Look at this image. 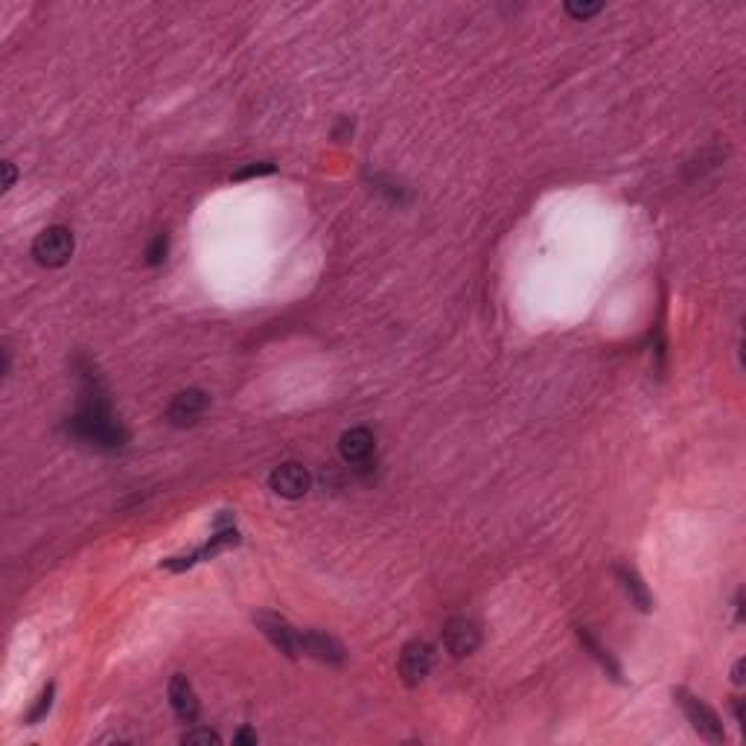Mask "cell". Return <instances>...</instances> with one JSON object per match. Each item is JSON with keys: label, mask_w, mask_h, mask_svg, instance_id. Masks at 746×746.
Instances as JSON below:
<instances>
[{"label": "cell", "mask_w": 746, "mask_h": 746, "mask_svg": "<svg viewBox=\"0 0 746 746\" xmlns=\"http://www.w3.org/2000/svg\"><path fill=\"white\" fill-rule=\"evenodd\" d=\"M674 700L679 703V708L688 717V724L694 726V732L700 738H706L708 743H724L726 741V732H724V724H720V717L715 715V708H708L700 697H694L691 691L685 688H677L674 691Z\"/></svg>", "instance_id": "6da1fadb"}, {"label": "cell", "mask_w": 746, "mask_h": 746, "mask_svg": "<svg viewBox=\"0 0 746 746\" xmlns=\"http://www.w3.org/2000/svg\"><path fill=\"white\" fill-rule=\"evenodd\" d=\"M73 248H76V242H73V234L62 225H53L41 230L39 237L32 242V256L39 265H47V268H58L65 265L70 256H73Z\"/></svg>", "instance_id": "7a4b0ae2"}, {"label": "cell", "mask_w": 746, "mask_h": 746, "mask_svg": "<svg viewBox=\"0 0 746 746\" xmlns=\"http://www.w3.org/2000/svg\"><path fill=\"white\" fill-rule=\"evenodd\" d=\"M254 624L263 630L265 639L272 642L283 656L295 659V656L301 653V651H298V630L292 627V624H289L286 618H280V616H274V613H256V616H254Z\"/></svg>", "instance_id": "3957f363"}, {"label": "cell", "mask_w": 746, "mask_h": 746, "mask_svg": "<svg viewBox=\"0 0 746 746\" xmlns=\"http://www.w3.org/2000/svg\"><path fill=\"white\" fill-rule=\"evenodd\" d=\"M310 484H312V479H310L307 467H301V463H295V461L280 463V467H274L272 475H268V487H272V490L277 496H283V499L307 496Z\"/></svg>", "instance_id": "277c9868"}, {"label": "cell", "mask_w": 746, "mask_h": 746, "mask_svg": "<svg viewBox=\"0 0 746 746\" xmlns=\"http://www.w3.org/2000/svg\"><path fill=\"white\" fill-rule=\"evenodd\" d=\"M435 662L432 647L426 642H409L400 653V677L406 685H420L426 677H429Z\"/></svg>", "instance_id": "5b68a950"}, {"label": "cell", "mask_w": 746, "mask_h": 746, "mask_svg": "<svg viewBox=\"0 0 746 746\" xmlns=\"http://www.w3.org/2000/svg\"><path fill=\"white\" fill-rule=\"evenodd\" d=\"M481 644V630L479 624L470 618H452L444 627V647L452 656H470L479 651Z\"/></svg>", "instance_id": "8992f818"}, {"label": "cell", "mask_w": 746, "mask_h": 746, "mask_svg": "<svg viewBox=\"0 0 746 746\" xmlns=\"http://www.w3.org/2000/svg\"><path fill=\"white\" fill-rule=\"evenodd\" d=\"M298 651L307 653L324 665H345V647H341L333 635L318 633V630H303L298 633Z\"/></svg>", "instance_id": "52a82bcc"}, {"label": "cell", "mask_w": 746, "mask_h": 746, "mask_svg": "<svg viewBox=\"0 0 746 746\" xmlns=\"http://www.w3.org/2000/svg\"><path fill=\"white\" fill-rule=\"evenodd\" d=\"M207 402H211V397L204 394V391L199 388H187V391H181V394L169 402V411H166V418L169 423H175V426H187V423H195L204 414L207 409Z\"/></svg>", "instance_id": "ba28073f"}, {"label": "cell", "mask_w": 746, "mask_h": 746, "mask_svg": "<svg viewBox=\"0 0 746 746\" xmlns=\"http://www.w3.org/2000/svg\"><path fill=\"white\" fill-rule=\"evenodd\" d=\"M169 706H173L175 717L181 724H193L195 717H199L202 706H199V697H195L193 685L184 674H175L169 679Z\"/></svg>", "instance_id": "9c48e42d"}, {"label": "cell", "mask_w": 746, "mask_h": 746, "mask_svg": "<svg viewBox=\"0 0 746 746\" xmlns=\"http://www.w3.org/2000/svg\"><path fill=\"white\" fill-rule=\"evenodd\" d=\"M373 435L364 429V426H356V429H347L338 440V452L347 463H364L373 455Z\"/></svg>", "instance_id": "30bf717a"}, {"label": "cell", "mask_w": 746, "mask_h": 746, "mask_svg": "<svg viewBox=\"0 0 746 746\" xmlns=\"http://www.w3.org/2000/svg\"><path fill=\"white\" fill-rule=\"evenodd\" d=\"M616 578L621 583L624 595H627L630 601L642 609V613H651V609H653V598H651V592H647L644 580L639 578V571L627 569V566H616Z\"/></svg>", "instance_id": "8fae6325"}, {"label": "cell", "mask_w": 746, "mask_h": 746, "mask_svg": "<svg viewBox=\"0 0 746 746\" xmlns=\"http://www.w3.org/2000/svg\"><path fill=\"white\" fill-rule=\"evenodd\" d=\"M578 639H580V644L586 647V651H589V653L595 656V662H598V665H601V668L607 670V674H609V679L621 682V665H618L616 659H613V653H609L607 647H604L601 642L595 639V635H592V630H589V627H578Z\"/></svg>", "instance_id": "7c38bea8"}, {"label": "cell", "mask_w": 746, "mask_h": 746, "mask_svg": "<svg viewBox=\"0 0 746 746\" xmlns=\"http://www.w3.org/2000/svg\"><path fill=\"white\" fill-rule=\"evenodd\" d=\"M53 691H56L53 685H47V688L41 691L39 703H35V706H32V712L27 715V724H30V726H35V724H39V720H41L47 712H50V706H53Z\"/></svg>", "instance_id": "4fadbf2b"}, {"label": "cell", "mask_w": 746, "mask_h": 746, "mask_svg": "<svg viewBox=\"0 0 746 746\" xmlns=\"http://www.w3.org/2000/svg\"><path fill=\"white\" fill-rule=\"evenodd\" d=\"M166 251H169V239H166V234H157V237L152 239V246L146 248V263H149V265H161V263L166 260Z\"/></svg>", "instance_id": "5bb4252c"}, {"label": "cell", "mask_w": 746, "mask_h": 746, "mask_svg": "<svg viewBox=\"0 0 746 746\" xmlns=\"http://www.w3.org/2000/svg\"><path fill=\"white\" fill-rule=\"evenodd\" d=\"M181 743H190V746H195V743L211 746V743H222V738H219L216 732H211V729H193V732H184V735H181Z\"/></svg>", "instance_id": "9a60e30c"}, {"label": "cell", "mask_w": 746, "mask_h": 746, "mask_svg": "<svg viewBox=\"0 0 746 746\" xmlns=\"http://www.w3.org/2000/svg\"><path fill=\"white\" fill-rule=\"evenodd\" d=\"M274 173V164L272 161H260V164H251V166H242L234 173L237 181H246V178H260V175H272Z\"/></svg>", "instance_id": "2e32d148"}, {"label": "cell", "mask_w": 746, "mask_h": 746, "mask_svg": "<svg viewBox=\"0 0 746 746\" xmlns=\"http://www.w3.org/2000/svg\"><path fill=\"white\" fill-rule=\"evenodd\" d=\"M566 12H569L571 18L586 21V18H592V15H598V12H601V4H574V0H569Z\"/></svg>", "instance_id": "e0dca14e"}, {"label": "cell", "mask_w": 746, "mask_h": 746, "mask_svg": "<svg viewBox=\"0 0 746 746\" xmlns=\"http://www.w3.org/2000/svg\"><path fill=\"white\" fill-rule=\"evenodd\" d=\"M234 743H242V746H256V732L251 729H239L234 735Z\"/></svg>", "instance_id": "ac0fdd59"}, {"label": "cell", "mask_w": 746, "mask_h": 746, "mask_svg": "<svg viewBox=\"0 0 746 746\" xmlns=\"http://www.w3.org/2000/svg\"><path fill=\"white\" fill-rule=\"evenodd\" d=\"M12 184H15V166H12V161H4V190H9Z\"/></svg>", "instance_id": "d6986e66"}, {"label": "cell", "mask_w": 746, "mask_h": 746, "mask_svg": "<svg viewBox=\"0 0 746 746\" xmlns=\"http://www.w3.org/2000/svg\"><path fill=\"white\" fill-rule=\"evenodd\" d=\"M732 682H735V685H743V659H738L735 668H732Z\"/></svg>", "instance_id": "ffe728a7"}]
</instances>
